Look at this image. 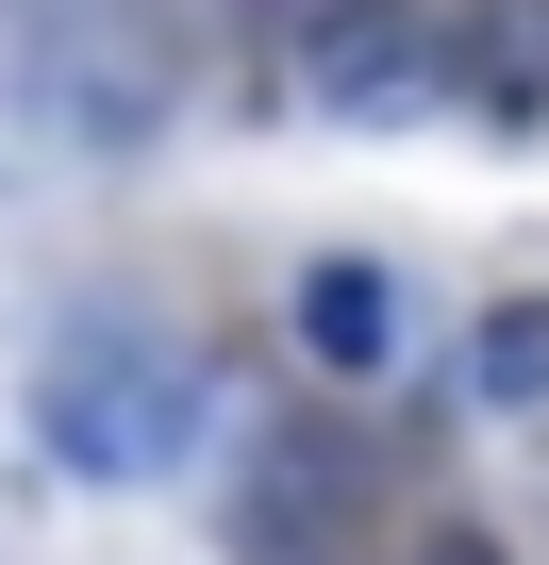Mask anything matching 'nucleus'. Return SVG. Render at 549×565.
Segmentation results:
<instances>
[{"instance_id":"obj_1","label":"nucleus","mask_w":549,"mask_h":565,"mask_svg":"<svg viewBox=\"0 0 549 565\" xmlns=\"http://www.w3.org/2000/svg\"><path fill=\"white\" fill-rule=\"evenodd\" d=\"M200 350L183 333H150V317H67L51 350H34V433L84 466V482H167L183 449H200Z\"/></svg>"},{"instance_id":"obj_2","label":"nucleus","mask_w":549,"mask_h":565,"mask_svg":"<svg viewBox=\"0 0 549 565\" xmlns=\"http://www.w3.org/2000/svg\"><path fill=\"white\" fill-rule=\"evenodd\" d=\"M300 100L350 134H400L433 100H466V18L450 0H317L300 18Z\"/></svg>"},{"instance_id":"obj_3","label":"nucleus","mask_w":549,"mask_h":565,"mask_svg":"<svg viewBox=\"0 0 549 565\" xmlns=\"http://www.w3.org/2000/svg\"><path fill=\"white\" fill-rule=\"evenodd\" d=\"M18 84H34L84 150H134V134L167 117V67H150V34H117V18H34Z\"/></svg>"},{"instance_id":"obj_4","label":"nucleus","mask_w":549,"mask_h":565,"mask_svg":"<svg viewBox=\"0 0 549 565\" xmlns=\"http://www.w3.org/2000/svg\"><path fill=\"white\" fill-rule=\"evenodd\" d=\"M400 333H416V317H400V282H383L367 249L300 266V350H317L334 383H383V366H400Z\"/></svg>"},{"instance_id":"obj_5","label":"nucleus","mask_w":549,"mask_h":565,"mask_svg":"<svg viewBox=\"0 0 549 565\" xmlns=\"http://www.w3.org/2000/svg\"><path fill=\"white\" fill-rule=\"evenodd\" d=\"M466 100H483L499 134L549 117V0H483V18H466Z\"/></svg>"},{"instance_id":"obj_6","label":"nucleus","mask_w":549,"mask_h":565,"mask_svg":"<svg viewBox=\"0 0 549 565\" xmlns=\"http://www.w3.org/2000/svg\"><path fill=\"white\" fill-rule=\"evenodd\" d=\"M549 383V300H499V333H483V399H532Z\"/></svg>"},{"instance_id":"obj_7","label":"nucleus","mask_w":549,"mask_h":565,"mask_svg":"<svg viewBox=\"0 0 549 565\" xmlns=\"http://www.w3.org/2000/svg\"><path fill=\"white\" fill-rule=\"evenodd\" d=\"M416 565H499V548H483V532H433V548H416Z\"/></svg>"}]
</instances>
